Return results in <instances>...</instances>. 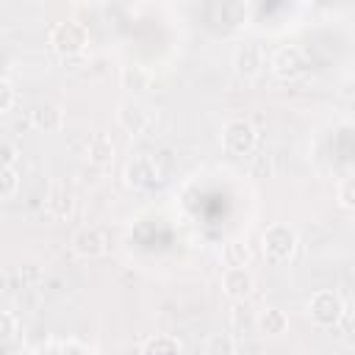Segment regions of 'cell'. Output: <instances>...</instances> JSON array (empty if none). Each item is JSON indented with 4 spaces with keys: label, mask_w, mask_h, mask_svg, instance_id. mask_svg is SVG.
Returning a JSON list of instances; mask_svg holds the SVG:
<instances>
[{
    "label": "cell",
    "mask_w": 355,
    "mask_h": 355,
    "mask_svg": "<svg viewBox=\"0 0 355 355\" xmlns=\"http://www.w3.org/2000/svg\"><path fill=\"white\" fill-rule=\"evenodd\" d=\"M11 103H14V89L6 78H0V111H8Z\"/></svg>",
    "instance_id": "23"
},
{
    "label": "cell",
    "mask_w": 355,
    "mask_h": 355,
    "mask_svg": "<svg viewBox=\"0 0 355 355\" xmlns=\"http://www.w3.org/2000/svg\"><path fill=\"white\" fill-rule=\"evenodd\" d=\"M6 286H8V280H6V272H3V269H0V294H3V291H6Z\"/></svg>",
    "instance_id": "24"
},
{
    "label": "cell",
    "mask_w": 355,
    "mask_h": 355,
    "mask_svg": "<svg viewBox=\"0 0 355 355\" xmlns=\"http://www.w3.org/2000/svg\"><path fill=\"white\" fill-rule=\"evenodd\" d=\"M263 255L272 261V263H283L294 255L297 250V233L288 227V225H269L263 230Z\"/></svg>",
    "instance_id": "3"
},
{
    "label": "cell",
    "mask_w": 355,
    "mask_h": 355,
    "mask_svg": "<svg viewBox=\"0 0 355 355\" xmlns=\"http://www.w3.org/2000/svg\"><path fill=\"white\" fill-rule=\"evenodd\" d=\"M47 208H50L55 216H67L69 208H72V197H69V191L55 189V191L50 194V200H47Z\"/></svg>",
    "instance_id": "18"
},
{
    "label": "cell",
    "mask_w": 355,
    "mask_h": 355,
    "mask_svg": "<svg viewBox=\"0 0 355 355\" xmlns=\"http://www.w3.org/2000/svg\"><path fill=\"white\" fill-rule=\"evenodd\" d=\"M263 67V55H261V47L258 44H239L233 50V69L239 78H255Z\"/></svg>",
    "instance_id": "7"
},
{
    "label": "cell",
    "mask_w": 355,
    "mask_h": 355,
    "mask_svg": "<svg viewBox=\"0 0 355 355\" xmlns=\"http://www.w3.org/2000/svg\"><path fill=\"white\" fill-rule=\"evenodd\" d=\"M222 261L227 269H247L250 263V247L244 241H227L222 247Z\"/></svg>",
    "instance_id": "15"
},
{
    "label": "cell",
    "mask_w": 355,
    "mask_h": 355,
    "mask_svg": "<svg viewBox=\"0 0 355 355\" xmlns=\"http://www.w3.org/2000/svg\"><path fill=\"white\" fill-rule=\"evenodd\" d=\"M72 250L80 258H100L105 252V236L100 227H80L72 236Z\"/></svg>",
    "instance_id": "8"
},
{
    "label": "cell",
    "mask_w": 355,
    "mask_h": 355,
    "mask_svg": "<svg viewBox=\"0 0 355 355\" xmlns=\"http://www.w3.org/2000/svg\"><path fill=\"white\" fill-rule=\"evenodd\" d=\"M338 205L347 208V211L355 208V180H352V178H344V180L338 183Z\"/></svg>",
    "instance_id": "20"
},
{
    "label": "cell",
    "mask_w": 355,
    "mask_h": 355,
    "mask_svg": "<svg viewBox=\"0 0 355 355\" xmlns=\"http://www.w3.org/2000/svg\"><path fill=\"white\" fill-rule=\"evenodd\" d=\"M344 313H347L344 300H341L336 291H330V288L313 291L311 300H308V316H311L319 327H336Z\"/></svg>",
    "instance_id": "2"
},
{
    "label": "cell",
    "mask_w": 355,
    "mask_h": 355,
    "mask_svg": "<svg viewBox=\"0 0 355 355\" xmlns=\"http://www.w3.org/2000/svg\"><path fill=\"white\" fill-rule=\"evenodd\" d=\"M222 291L233 300H244L252 291V275L247 269H225L222 275Z\"/></svg>",
    "instance_id": "10"
},
{
    "label": "cell",
    "mask_w": 355,
    "mask_h": 355,
    "mask_svg": "<svg viewBox=\"0 0 355 355\" xmlns=\"http://www.w3.org/2000/svg\"><path fill=\"white\" fill-rule=\"evenodd\" d=\"M119 83H122L125 92L139 94V92H144V89L150 86V72H147L144 67H139V64H128V67H122V72H119Z\"/></svg>",
    "instance_id": "14"
},
{
    "label": "cell",
    "mask_w": 355,
    "mask_h": 355,
    "mask_svg": "<svg viewBox=\"0 0 355 355\" xmlns=\"http://www.w3.org/2000/svg\"><path fill=\"white\" fill-rule=\"evenodd\" d=\"M269 67H272L275 78H280V80H294V78H300V75L305 72L308 61H305V53H302L297 44H283V47H277V50L272 53Z\"/></svg>",
    "instance_id": "5"
},
{
    "label": "cell",
    "mask_w": 355,
    "mask_h": 355,
    "mask_svg": "<svg viewBox=\"0 0 355 355\" xmlns=\"http://www.w3.org/2000/svg\"><path fill=\"white\" fill-rule=\"evenodd\" d=\"M205 355H236V344H233L230 336L214 333V336L205 341Z\"/></svg>",
    "instance_id": "17"
},
{
    "label": "cell",
    "mask_w": 355,
    "mask_h": 355,
    "mask_svg": "<svg viewBox=\"0 0 355 355\" xmlns=\"http://www.w3.org/2000/svg\"><path fill=\"white\" fill-rule=\"evenodd\" d=\"M17 189H19V175H17V169H14V166L0 169V200L17 194Z\"/></svg>",
    "instance_id": "19"
},
{
    "label": "cell",
    "mask_w": 355,
    "mask_h": 355,
    "mask_svg": "<svg viewBox=\"0 0 355 355\" xmlns=\"http://www.w3.org/2000/svg\"><path fill=\"white\" fill-rule=\"evenodd\" d=\"M255 141H258V133L247 119H230L222 130V147L230 155H250L255 150Z\"/></svg>",
    "instance_id": "4"
},
{
    "label": "cell",
    "mask_w": 355,
    "mask_h": 355,
    "mask_svg": "<svg viewBox=\"0 0 355 355\" xmlns=\"http://www.w3.org/2000/svg\"><path fill=\"white\" fill-rule=\"evenodd\" d=\"M158 180V164L153 155H133L125 164V183L130 189H150Z\"/></svg>",
    "instance_id": "6"
},
{
    "label": "cell",
    "mask_w": 355,
    "mask_h": 355,
    "mask_svg": "<svg viewBox=\"0 0 355 355\" xmlns=\"http://www.w3.org/2000/svg\"><path fill=\"white\" fill-rule=\"evenodd\" d=\"M116 119H119V125H122L128 133H133V136L144 133V130H147V125H150V116H147L144 105H139V103H133V100H128V103H122V105H119Z\"/></svg>",
    "instance_id": "9"
},
{
    "label": "cell",
    "mask_w": 355,
    "mask_h": 355,
    "mask_svg": "<svg viewBox=\"0 0 355 355\" xmlns=\"http://www.w3.org/2000/svg\"><path fill=\"white\" fill-rule=\"evenodd\" d=\"M50 44L58 55L64 58H75L86 50L89 44V31L83 22H75V19H67V22H55L53 31H50Z\"/></svg>",
    "instance_id": "1"
},
{
    "label": "cell",
    "mask_w": 355,
    "mask_h": 355,
    "mask_svg": "<svg viewBox=\"0 0 355 355\" xmlns=\"http://www.w3.org/2000/svg\"><path fill=\"white\" fill-rule=\"evenodd\" d=\"M31 125L42 133H55L64 128V111L58 105H39L36 111H31Z\"/></svg>",
    "instance_id": "11"
},
{
    "label": "cell",
    "mask_w": 355,
    "mask_h": 355,
    "mask_svg": "<svg viewBox=\"0 0 355 355\" xmlns=\"http://www.w3.org/2000/svg\"><path fill=\"white\" fill-rule=\"evenodd\" d=\"M255 324H258V330H261L263 336H283V333L288 330V316H286V311L269 305V308H263V311L255 316Z\"/></svg>",
    "instance_id": "12"
},
{
    "label": "cell",
    "mask_w": 355,
    "mask_h": 355,
    "mask_svg": "<svg viewBox=\"0 0 355 355\" xmlns=\"http://www.w3.org/2000/svg\"><path fill=\"white\" fill-rule=\"evenodd\" d=\"M83 155H86L92 164H108V161L114 158V141H111V136H105V133H92V136L86 139Z\"/></svg>",
    "instance_id": "13"
},
{
    "label": "cell",
    "mask_w": 355,
    "mask_h": 355,
    "mask_svg": "<svg viewBox=\"0 0 355 355\" xmlns=\"http://www.w3.org/2000/svg\"><path fill=\"white\" fill-rule=\"evenodd\" d=\"M139 355H180V341L172 336H153L144 341Z\"/></svg>",
    "instance_id": "16"
},
{
    "label": "cell",
    "mask_w": 355,
    "mask_h": 355,
    "mask_svg": "<svg viewBox=\"0 0 355 355\" xmlns=\"http://www.w3.org/2000/svg\"><path fill=\"white\" fill-rule=\"evenodd\" d=\"M17 158H19L17 147H14V144H11L6 136H0V169L14 166V164H17Z\"/></svg>",
    "instance_id": "22"
},
{
    "label": "cell",
    "mask_w": 355,
    "mask_h": 355,
    "mask_svg": "<svg viewBox=\"0 0 355 355\" xmlns=\"http://www.w3.org/2000/svg\"><path fill=\"white\" fill-rule=\"evenodd\" d=\"M17 336V316L8 311H0V344H8Z\"/></svg>",
    "instance_id": "21"
}]
</instances>
